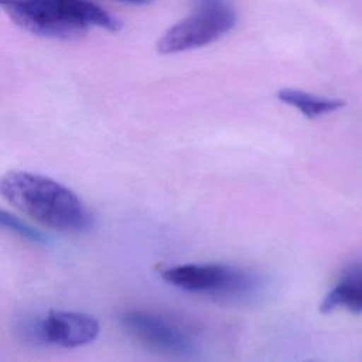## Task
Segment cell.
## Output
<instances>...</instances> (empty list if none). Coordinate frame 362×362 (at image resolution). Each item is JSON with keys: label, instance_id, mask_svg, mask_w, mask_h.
Listing matches in <instances>:
<instances>
[{"label": "cell", "instance_id": "3957f363", "mask_svg": "<svg viewBox=\"0 0 362 362\" xmlns=\"http://www.w3.org/2000/svg\"><path fill=\"white\" fill-rule=\"evenodd\" d=\"M238 23V13L229 0H195L192 11L164 31L156 44L161 55H174L209 45Z\"/></svg>", "mask_w": 362, "mask_h": 362}, {"label": "cell", "instance_id": "52a82bcc", "mask_svg": "<svg viewBox=\"0 0 362 362\" xmlns=\"http://www.w3.org/2000/svg\"><path fill=\"white\" fill-rule=\"evenodd\" d=\"M338 307L362 313V266L349 267L339 283L322 298L320 311L327 314Z\"/></svg>", "mask_w": 362, "mask_h": 362}, {"label": "cell", "instance_id": "5b68a950", "mask_svg": "<svg viewBox=\"0 0 362 362\" xmlns=\"http://www.w3.org/2000/svg\"><path fill=\"white\" fill-rule=\"evenodd\" d=\"M120 324L147 349L177 359L191 358L195 344L191 335L168 318L146 310H130L120 315Z\"/></svg>", "mask_w": 362, "mask_h": 362}, {"label": "cell", "instance_id": "277c9868", "mask_svg": "<svg viewBox=\"0 0 362 362\" xmlns=\"http://www.w3.org/2000/svg\"><path fill=\"white\" fill-rule=\"evenodd\" d=\"M161 277L185 291L208 296H240L250 290L253 279L242 269L222 263H184L160 270Z\"/></svg>", "mask_w": 362, "mask_h": 362}, {"label": "cell", "instance_id": "6da1fadb", "mask_svg": "<svg viewBox=\"0 0 362 362\" xmlns=\"http://www.w3.org/2000/svg\"><path fill=\"white\" fill-rule=\"evenodd\" d=\"M1 197L37 223L64 232H82L92 216L82 199L61 182L28 171H10L0 181Z\"/></svg>", "mask_w": 362, "mask_h": 362}, {"label": "cell", "instance_id": "9c48e42d", "mask_svg": "<svg viewBox=\"0 0 362 362\" xmlns=\"http://www.w3.org/2000/svg\"><path fill=\"white\" fill-rule=\"evenodd\" d=\"M0 222H1L3 228L11 230L18 238L28 240L31 243H44L47 240V238L40 230H37L35 228H33L28 223H25L24 221H21L18 216H16L4 209H1V212H0Z\"/></svg>", "mask_w": 362, "mask_h": 362}, {"label": "cell", "instance_id": "8992f818", "mask_svg": "<svg viewBox=\"0 0 362 362\" xmlns=\"http://www.w3.org/2000/svg\"><path fill=\"white\" fill-rule=\"evenodd\" d=\"M37 335L52 345L76 348L93 342L99 335L95 317L79 311H49L37 325Z\"/></svg>", "mask_w": 362, "mask_h": 362}, {"label": "cell", "instance_id": "ba28073f", "mask_svg": "<svg viewBox=\"0 0 362 362\" xmlns=\"http://www.w3.org/2000/svg\"><path fill=\"white\" fill-rule=\"evenodd\" d=\"M276 98L281 103L297 109L303 116L308 119H315V117L332 113L345 105L342 99L318 96L301 89H294V88L279 89L276 93Z\"/></svg>", "mask_w": 362, "mask_h": 362}, {"label": "cell", "instance_id": "30bf717a", "mask_svg": "<svg viewBox=\"0 0 362 362\" xmlns=\"http://www.w3.org/2000/svg\"><path fill=\"white\" fill-rule=\"evenodd\" d=\"M116 1L132 4V6H146V4H150V3H153L156 0H116Z\"/></svg>", "mask_w": 362, "mask_h": 362}, {"label": "cell", "instance_id": "7a4b0ae2", "mask_svg": "<svg viewBox=\"0 0 362 362\" xmlns=\"http://www.w3.org/2000/svg\"><path fill=\"white\" fill-rule=\"evenodd\" d=\"M3 11L23 30L54 40H74L90 27L117 33L119 18L90 0H0Z\"/></svg>", "mask_w": 362, "mask_h": 362}]
</instances>
